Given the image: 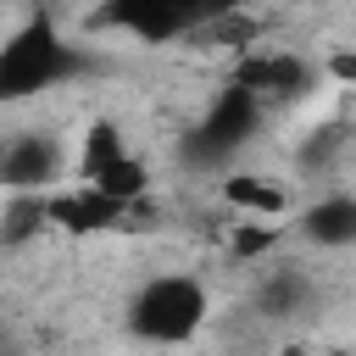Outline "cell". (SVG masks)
<instances>
[{
  "mask_svg": "<svg viewBox=\"0 0 356 356\" xmlns=\"http://www.w3.org/2000/svg\"><path fill=\"white\" fill-rule=\"evenodd\" d=\"M300 234H306L312 245H323V250H345V245H356V195L334 189V195L312 200L306 217H300Z\"/></svg>",
  "mask_w": 356,
  "mask_h": 356,
  "instance_id": "9",
  "label": "cell"
},
{
  "mask_svg": "<svg viewBox=\"0 0 356 356\" xmlns=\"http://www.w3.org/2000/svg\"><path fill=\"white\" fill-rule=\"evenodd\" d=\"M312 300H317V289L300 267H273L256 289V306L267 317H300V312H312Z\"/></svg>",
  "mask_w": 356,
  "mask_h": 356,
  "instance_id": "10",
  "label": "cell"
},
{
  "mask_svg": "<svg viewBox=\"0 0 356 356\" xmlns=\"http://www.w3.org/2000/svg\"><path fill=\"white\" fill-rule=\"evenodd\" d=\"M267 245H273V228H267V222H256V228H239V234H234V250H239V256H261Z\"/></svg>",
  "mask_w": 356,
  "mask_h": 356,
  "instance_id": "13",
  "label": "cell"
},
{
  "mask_svg": "<svg viewBox=\"0 0 356 356\" xmlns=\"http://www.w3.org/2000/svg\"><path fill=\"white\" fill-rule=\"evenodd\" d=\"M222 6H195V0H111L89 17V28H122L145 44H167L184 33H200Z\"/></svg>",
  "mask_w": 356,
  "mask_h": 356,
  "instance_id": "4",
  "label": "cell"
},
{
  "mask_svg": "<svg viewBox=\"0 0 356 356\" xmlns=\"http://www.w3.org/2000/svg\"><path fill=\"white\" fill-rule=\"evenodd\" d=\"M139 206H122L100 189H50L44 195V228H61V234H106V228H128V217H139Z\"/></svg>",
  "mask_w": 356,
  "mask_h": 356,
  "instance_id": "7",
  "label": "cell"
},
{
  "mask_svg": "<svg viewBox=\"0 0 356 356\" xmlns=\"http://www.w3.org/2000/svg\"><path fill=\"white\" fill-rule=\"evenodd\" d=\"M89 67H95L89 50L72 44L50 11H33L0 39V106H22L44 89H61Z\"/></svg>",
  "mask_w": 356,
  "mask_h": 356,
  "instance_id": "1",
  "label": "cell"
},
{
  "mask_svg": "<svg viewBox=\"0 0 356 356\" xmlns=\"http://www.w3.org/2000/svg\"><path fill=\"white\" fill-rule=\"evenodd\" d=\"M211 312V295L195 273H156L128 300V334L145 345H189Z\"/></svg>",
  "mask_w": 356,
  "mask_h": 356,
  "instance_id": "2",
  "label": "cell"
},
{
  "mask_svg": "<svg viewBox=\"0 0 356 356\" xmlns=\"http://www.w3.org/2000/svg\"><path fill=\"white\" fill-rule=\"evenodd\" d=\"M222 195H228L234 206H245V211H261V217L284 211V189H273V184H256V178H245V172H234V178L222 184Z\"/></svg>",
  "mask_w": 356,
  "mask_h": 356,
  "instance_id": "11",
  "label": "cell"
},
{
  "mask_svg": "<svg viewBox=\"0 0 356 356\" xmlns=\"http://www.w3.org/2000/svg\"><path fill=\"white\" fill-rule=\"evenodd\" d=\"M78 178H83V189H100V195H111V200H122V206H139L145 189H150L145 161L122 145V134H117L111 122H95V128L83 134Z\"/></svg>",
  "mask_w": 356,
  "mask_h": 356,
  "instance_id": "5",
  "label": "cell"
},
{
  "mask_svg": "<svg viewBox=\"0 0 356 356\" xmlns=\"http://www.w3.org/2000/svg\"><path fill=\"white\" fill-rule=\"evenodd\" d=\"M312 78H317V67H312L306 56H295V50H267V44H261L256 56H245L239 72H234V83L250 89L261 106H267V100H289V95H300Z\"/></svg>",
  "mask_w": 356,
  "mask_h": 356,
  "instance_id": "8",
  "label": "cell"
},
{
  "mask_svg": "<svg viewBox=\"0 0 356 356\" xmlns=\"http://www.w3.org/2000/svg\"><path fill=\"white\" fill-rule=\"evenodd\" d=\"M67 167V150L50 128H17L0 139V189L11 195H50Z\"/></svg>",
  "mask_w": 356,
  "mask_h": 356,
  "instance_id": "6",
  "label": "cell"
},
{
  "mask_svg": "<svg viewBox=\"0 0 356 356\" xmlns=\"http://www.w3.org/2000/svg\"><path fill=\"white\" fill-rule=\"evenodd\" d=\"M261 100L250 95V89H239V83H228L211 106H206V117L184 134V145H178V156H184V167H195V172H217V167H228L250 139H256V128H261Z\"/></svg>",
  "mask_w": 356,
  "mask_h": 356,
  "instance_id": "3",
  "label": "cell"
},
{
  "mask_svg": "<svg viewBox=\"0 0 356 356\" xmlns=\"http://www.w3.org/2000/svg\"><path fill=\"white\" fill-rule=\"evenodd\" d=\"M39 228H44V195H11L0 239H6V245H17V239H28V234H39Z\"/></svg>",
  "mask_w": 356,
  "mask_h": 356,
  "instance_id": "12",
  "label": "cell"
}]
</instances>
